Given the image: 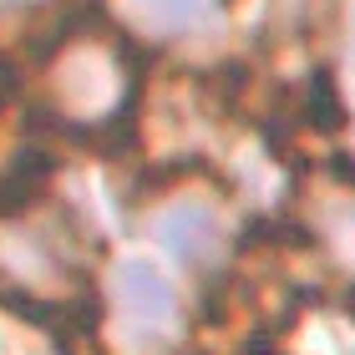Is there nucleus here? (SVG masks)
<instances>
[{"label": "nucleus", "mask_w": 355, "mask_h": 355, "mask_svg": "<svg viewBox=\"0 0 355 355\" xmlns=\"http://www.w3.org/2000/svg\"><path fill=\"white\" fill-rule=\"evenodd\" d=\"M117 300L137 325H163L173 315V284L148 259H127L117 269Z\"/></svg>", "instance_id": "nucleus-1"}, {"label": "nucleus", "mask_w": 355, "mask_h": 355, "mask_svg": "<svg viewBox=\"0 0 355 355\" xmlns=\"http://www.w3.org/2000/svg\"><path fill=\"white\" fill-rule=\"evenodd\" d=\"M157 239L178 254V259H188V264H198L208 259V254L218 249V218H214V208H203V203H183V208H173V214H163V223H157Z\"/></svg>", "instance_id": "nucleus-2"}, {"label": "nucleus", "mask_w": 355, "mask_h": 355, "mask_svg": "<svg viewBox=\"0 0 355 355\" xmlns=\"http://www.w3.org/2000/svg\"><path fill=\"white\" fill-rule=\"evenodd\" d=\"M300 122H310L315 132H345L350 112H345V102H340V87H335V71H330V67H315V76L304 82Z\"/></svg>", "instance_id": "nucleus-3"}, {"label": "nucleus", "mask_w": 355, "mask_h": 355, "mask_svg": "<svg viewBox=\"0 0 355 355\" xmlns=\"http://www.w3.org/2000/svg\"><path fill=\"white\" fill-rule=\"evenodd\" d=\"M208 6L214 0H137V15H142V26L157 31V36H173V31H188V26H198Z\"/></svg>", "instance_id": "nucleus-4"}, {"label": "nucleus", "mask_w": 355, "mask_h": 355, "mask_svg": "<svg viewBox=\"0 0 355 355\" xmlns=\"http://www.w3.org/2000/svg\"><path fill=\"white\" fill-rule=\"evenodd\" d=\"M244 355H274V345L264 340V335H254V340H249V350H244Z\"/></svg>", "instance_id": "nucleus-5"}, {"label": "nucleus", "mask_w": 355, "mask_h": 355, "mask_svg": "<svg viewBox=\"0 0 355 355\" xmlns=\"http://www.w3.org/2000/svg\"><path fill=\"white\" fill-rule=\"evenodd\" d=\"M345 315L355 320V289H350V295H345Z\"/></svg>", "instance_id": "nucleus-6"}]
</instances>
